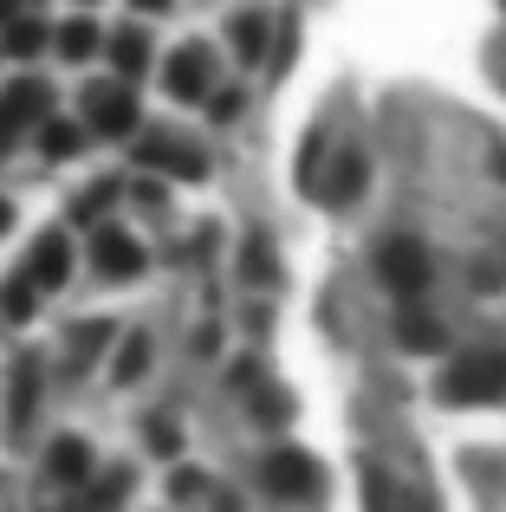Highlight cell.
Segmentation results:
<instances>
[{"mask_svg":"<svg viewBox=\"0 0 506 512\" xmlns=\"http://www.w3.org/2000/svg\"><path fill=\"white\" fill-rule=\"evenodd\" d=\"M435 396L455 402V409H481V402H500L506 396V350H468L442 370Z\"/></svg>","mask_w":506,"mask_h":512,"instance_id":"obj_1","label":"cell"},{"mask_svg":"<svg viewBox=\"0 0 506 512\" xmlns=\"http://www.w3.org/2000/svg\"><path fill=\"white\" fill-rule=\"evenodd\" d=\"M377 273H383V286L390 292H403V299H416L422 286H429V253L416 247V240H383V253H377Z\"/></svg>","mask_w":506,"mask_h":512,"instance_id":"obj_2","label":"cell"},{"mask_svg":"<svg viewBox=\"0 0 506 512\" xmlns=\"http://www.w3.org/2000/svg\"><path fill=\"white\" fill-rule=\"evenodd\" d=\"M137 163L150 175H176V182H202V175H208V156L189 150V143H176V137H143Z\"/></svg>","mask_w":506,"mask_h":512,"instance_id":"obj_3","label":"cell"},{"mask_svg":"<svg viewBox=\"0 0 506 512\" xmlns=\"http://www.w3.org/2000/svg\"><path fill=\"white\" fill-rule=\"evenodd\" d=\"M85 124L98 130V137H130V130H137V98H130L124 85H91L85 91Z\"/></svg>","mask_w":506,"mask_h":512,"instance_id":"obj_4","label":"cell"},{"mask_svg":"<svg viewBox=\"0 0 506 512\" xmlns=\"http://www.w3.org/2000/svg\"><path fill=\"white\" fill-rule=\"evenodd\" d=\"M39 117H46V85H39V78H13V85L0 91V150H7L26 124H39Z\"/></svg>","mask_w":506,"mask_h":512,"instance_id":"obj_5","label":"cell"},{"mask_svg":"<svg viewBox=\"0 0 506 512\" xmlns=\"http://www.w3.org/2000/svg\"><path fill=\"white\" fill-rule=\"evenodd\" d=\"M208 91H215V65H208V52L182 46L176 59H169V98H176V104H202Z\"/></svg>","mask_w":506,"mask_h":512,"instance_id":"obj_6","label":"cell"},{"mask_svg":"<svg viewBox=\"0 0 506 512\" xmlns=\"http://www.w3.org/2000/svg\"><path fill=\"white\" fill-rule=\"evenodd\" d=\"M260 480H266V493H279V500H299V493H312V461H305L299 448H279V454H266V467H260Z\"/></svg>","mask_w":506,"mask_h":512,"instance_id":"obj_7","label":"cell"},{"mask_svg":"<svg viewBox=\"0 0 506 512\" xmlns=\"http://www.w3.org/2000/svg\"><path fill=\"white\" fill-rule=\"evenodd\" d=\"M91 266H98L104 279H137L143 273V247L130 234H117V227H104V234L91 240Z\"/></svg>","mask_w":506,"mask_h":512,"instance_id":"obj_8","label":"cell"},{"mask_svg":"<svg viewBox=\"0 0 506 512\" xmlns=\"http://www.w3.org/2000/svg\"><path fill=\"white\" fill-rule=\"evenodd\" d=\"M33 409H39V363L20 357V363H13V389H7V435H13V441L26 435Z\"/></svg>","mask_w":506,"mask_h":512,"instance_id":"obj_9","label":"cell"},{"mask_svg":"<svg viewBox=\"0 0 506 512\" xmlns=\"http://www.w3.org/2000/svg\"><path fill=\"white\" fill-rule=\"evenodd\" d=\"M33 286L39 292H52V286H65V273H72V247H65V234H46L39 240V253H33Z\"/></svg>","mask_w":506,"mask_h":512,"instance_id":"obj_10","label":"cell"},{"mask_svg":"<svg viewBox=\"0 0 506 512\" xmlns=\"http://www.w3.org/2000/svg\"><path fill=\"white\" fill-rule=\"evenodd\" d=\"M46 474L52 480H91V448L78 435H59V441H52V454H46Z\"/></svg>","mask_w":506,"mask_h":512,"instance_id":"obj_11","label":"cell"},{"mask_svg":"<svg viewBox=\"0 0 506 512\" xmlns=\"http://www.w3.org/2000/svg\"><path fill=\"white\" fill-rule=\"evenodd\" d=\"M396 338H403L409 350H442V325H435V318H422L416 305H403V318H396Z\"/></svg>","mask_w":506,"mask_h":512,"instance_id":"obj_12","label":"cell"},{"mask_svg":"<svg viewBox=\"0 0 506 512\" xmlns=\"http://www.w3.org/2000/svg\"><path fill=\"white\" fill-rule=\"evenodd\" d=\"M111 65H117L124 78L150 72V39H143V33H117V39H111Z\"/></svg>","mask_w":506,"mask_h":512,"instance_id":"obj_13","label":"cell"},{"mask_svg":"<svg viewBox=\"0 0 506 512\" xmlns=\"http://www.w3.org/2000/svg\"><path fill=\"white\" fill-rule=\"evenodd\" d=\"M130 493V474H104L98 487H85V500H78V512H117Z\"/></svg>","mask_w":506,"mask_h":512,"instance_id":"obj_14","label":"cell"},{"mask_svg":"<svg viewBox=\"0 0 506 512\" xmlns=\"http://www.w3.org/2000/svg\"><path fill=\"white\" fill-rule=\"evenodd\" d=\"M234 52H241L247 65L266 59V20H260V13H241V20H234Z\"/></svg>","mask_w":506,"mask_h":512,"instance_id":"obj_15","label":"cell"},{"mask_svg":"<svg viewBox=\"0 0 506 512\" xmlns=\"http://www.w3.org/2000/svg\"><path fill=\"white\" fill-rule=\"evenodd\" d=\"M33 305H39V286H33V273H20L7 292H0V312H7L13 325H26V318H33Z\"/></svg>","mask_w":506,"mask_h":512,"instance_id":"obj_16","label":"cell"},{"mask_svg":"<svg viewBox=\"0 0 506 512\" xmlns=\"http://www.w3.org/2000/svg\"><path fill=\"white\" fill-rule=\"evenodd\" d=\"M98 52V26L91 20H65L59 26V59H91Z\"/></svg>","mask_w":506,"mask_h":512,"instance_id":"obj_17","label":"cell"},{"mask_svg":"<svg viewBox=\"0 0 506 512\" xmlns=\"http://www.w3.org/2000/svg\"><path fill=\"white\" fill-rule=\"evenodd\" d=\"M137 370H150V338H143V331H130V338H124V350H117V383H130V376H137Z\"/></svg>","mask_w":506,"mask_h":512,"instance_id":"obj_18","label":"cell"},{"mask_svg":"<svg viewBox=\"0 0 506 512\" xmlns=\"http://www.w3.org/2000/svg\"><path fill=\"white\" fill-rule=\"evenodd\" d=\"M39 46H46V26L39 20H7V52L13 59H33Z\"/></svg>","mask_w":506,"mask_h":512,"instance_id":"obj_19","label":"cell"},{"mask_svg":"<svg viewBox=\"0 0 506 512\" xmlns=\"http://www.w3.org/2000/svg\"><path fill=\"white\" fill-rule=\"evenodd\" d=\"M357 188H364V156L344 150V156H338V182H331V201H351Z\"/></svg>","mask_w":506,"mask_h":512,"instance_id":"obj_20","label":"cell"},{"mask_svg":"<svg viewBox=\"0 0 506 512\" xmlns=\"http://www.w3.org/2000/svg\"><path fill=\"white\" fill-rule=\"evenodd\" d=\"M39 143H46V156H52V163L78 156V130H72V124H46V130H39Z\"/></svg>","mask_w":506,"mask_h":512,"instance_id":"obj_21","label":"cell"},{"mask_svg":"<svg viewBox=\"0 0 506 512\" xmlns=\"http://www.w3.org/2000/svg\"><path fill=\"white\" fill-rule=\"evenodd\" d=\"M364 500H370V512H396L390 480H383V467H370V461H364Z\"/></svg>","mask_w":506,"mask_h":512,"instance_id":"obj_22","label":"cell"},{"mask_svg":"<svg viewBox=\"0 0 506 512\" xmlns=\"http://www.w3.org/2000/svg\"><path fill=\"white\" fill-rule=\"evenodd\" d=\"M260 422H286V396H279V389H260Z\"/></svg>","mask_w":506,"mask_h":512,"instance_id":"obj_23","label":"cell"},{"mask_svg":"<svg viewBox=\"0 0 506 512\" xmlns=\"http://www.w3.org/2000/svg\"><path fill=\"white\" fill-rule=\"evenodd\" d=\"M104 201H111V188H98V195H78V221H98V214H104Z\"/></svg>","mask_w":506,"mask_h":512,"instance_id":"obj_24","label":"cell"},{"mask_svg":"<svg viewBox=\"0 0 506 512\" xmlns=\"http://www.w3.org/2000/svg\"><path fill=\"white\" fill-rule=\"evenodd\" d=\"M208 98H215V104H208V111H215V117H221V124H228V117H234V111H241V91H208Z\"/></svg>","mask_w":506,"mask_h":512,"instance_id":"obj_25","label":"cell"},{"mask_svg":"<svg viewBox=\"0 0 506 512\" xmlns=\"http://www.w3.org/2000/svg\"><path fill=\"white\" fill-rule=\"evenodd\" d=\"M189 493H202V474H189V467H182V474H176V500H189Z\"/></svg>","mask_w":506,"mask_h":512,"instance_id":"obj_26","label":"cell"},{"mask_svg":"<svg viewBox=\"0 0 506 512\" xmlns=\"http://www.w3.org/2000/svg\"><path fill=\"white\" fill-rule=\"evenodd\" d=\"M7 227H13V201L0 195V234H7Z\"/></svg>","mask_w":506,"mask_h":512,"instance_id":"obj_27","label":"cell"},{"mask_svg":"<svg viewBox=\"0 0 506 512\" xmlns=\"http://www.w3.org/2000/svg\"><path fill=\"white\" fill-rule=\"evenodd\" d=\"M13 13H20V0H0V26H7V20H13Z\"/></svg>","mask_w":506,"mask_h":512,"instance_id":"obj_28","label":"cell"},{"mask_svg":"<svg viewBox=\"0 0 506 512\" xmlns=\"http://www.w3.org/2000/svg\"><path fill=\"white\" fill-rule=\"evenodd\" d=\"M137 7H143V13H163V7H169V0H137Z\"/></svg>","mask_w":506,"mask_h":512,"instance_id":"obj_29","label":"cell"}]
</instances>
